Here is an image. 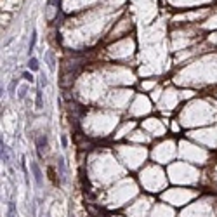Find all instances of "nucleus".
Returning <instances> with one entry per match:
<instances>
[{
  "mask_svg": "<svg viewBox=\"0 0 217 217\" xmlns=\"http://www.w3.org/2000/svg\"><path fill=\"white\" fill-rule=\"evenodd\" d=\"M31 174H33V179L37 182V186H42L43 184V174H42V169L37 161H31Z\"/></svg>",
  "mask_w": 217,
  "mask_h": 217,
  "instance_id": "obj_1",
  "label": "nucleus"
},
{
  "mask_svg": "<svg viewBox=\"0 0 217 217\" xmlns=\"http://www.w3.org/2000/svg\"><path fill=\"white\" fill-rule=\"evenodd\" d=\"M47 146V139L43 137V136H40V137H37V151H38V156L40 158H43V148Z\"/></svg>",
  "mask_w": 217,
  "mask_h": 217,
  "instance_id": "obj_2",
  "label": "nucleus"
},
{
  "mask_svg": "<svg viewBox=\"0 0 217 217\" xmlns=\"http://www.w3.org/2000/svg\"><path fill=\"white\" fill-rule=\"evenodd\" d=\"M35 104H37V110H42V108H43V97H42V89H37V99H35Z\"/></svg>",
  "mask_w": 217,
  "mask_h": 217,
  "instance_id": "obj_3",
  "label": "nucleus"
},
{
  "mask_svg": "<svg viewBox=\"0 0 217 217\" xmlns=\"http://www.w3.org/2000/svg\"><path fill=\"white\" fill-rule=\"evenodd\" d=\"M38 59L37 58H30V61H28V70L30 71H38Z\"/></svg>",
  "mask_w": 217,
  "mask_h": 217,
  "instance_id": "obj_4",
  "label": "nucleus"
},
{
  "mask_svg": "<svg viewBox=\"0 0 217 217\" xmlns=\"http://www.w3.org/2000/svg\"><path fill=\"white\" fill-rule=\"evenodd\" d=\"M7 217H16V203H14V201H9V207H7Z\"/></svg>",
  "mask_w": 217,
  "mask_h": 217,
  "instance_id": "obj_5",
  "label": "nucleus"
},
{
  "mask_svg": "<svg viewBox=\"0 0 217 217\" xmlns=\"http://www.w3.org/2000/svg\"><path fill=\"white\" fill-rule=\"evenodd\" d=\"M35 43H37V30H33V31H31V38H30V45H28L30 52L35 49Z\"/></svg>",
  "mask_w": 217,
  "mask_h": 217,
  "instance_id": "obj_6",
  "label": "nucleus"
},
{
  "mask_svg": "<svg viewBox=\"0 0 217 217\" xmlns=\"http://www.w3.org/2000/svg\"><path fill=\"white\" fill-rule=\"evenodd\" d=\"M2 160L5 161H9V149H7V146H4V142H2Z\"/></svg>",
  "mask_w": 217,
  "mask_h": 217,
  "instance_id": "obj_7",
  "label": "nucleus"
},
{
  "mask_svg": "<svg viewBox=\"0 0 217 217\" xmlns=\"http://www.w3.org/2000/svg\"><path fill=\"white\" fill-rule=\"evenodd\" d=\"M23 78H24L26 82H33V80H35L33 75H31V71H24V73H23Z\"/></svg>",
  "mask_w": 217,
  "mask_h": 217,
  "instance_id": "obj_8",
  "label": "nucleus"
},
{
  "mask_svg": "<svg viewBox=\"0 0 217 217\" xmlns=\"http://www.w3.org/2000/svg\"><path fill=\"white\" fill-rule=\"evenodd\" d=\"M26 92H28V85L21 87V90H19V99H24V97H26Z\"/></svg>",
  "mask_w": 217,
  "mask_h": 217,
  "instance_id": "obj_9",
  "label": "nucleus"
},
{
  "mask_svg": "<svg viewBox=\"0 0 217 217\" xmlns=\"http://www.w3.org/2000/svg\"><path fill=\"white\" fill-rule=\"evenodd\" d=\"M47 85V80L43 78V77H40V80H38V89H43Z\"/></svg>",
  "mask_w": 217,
  "mask_h": 217,
  "instance_id": "obj_10",
  "label": "nucleus"
}]
</instances>
